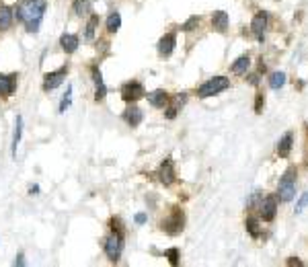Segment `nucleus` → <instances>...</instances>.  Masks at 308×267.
I'll return each mask as SVG.
<instances>
[{"label": "nucleus", "mask_w": 308, "mask_h": 267, "mask_svg": "<svg viewBox=\"0 0 308 267\" xmlns=\"http://www.w3.org/2000/svg\"><path fill=\"white\" fill-rule=\"evenodd\" d=\"M46 9H48V0H19L13 7V13L17 21L25 25L29 33H37L43 15H46Z\"/></svg>", "instance_id": "1"}, {"label": "nucleus", "mask_w": 308, "mask_h": 267, "mask_svg": "<svg viewBox=\"0 0 308 267\" xmlns=\"http://www.w3.org/2000/svg\"><path fill=\"white\" fill-rule=\"evenodd\" d=\"M296 177H298L296 167H290L288 171L283 173V177L279 179V185H277V199L279 202L288 204V202L294 199V195H296Z\"/></svg>", "instance_id": "2"}, {"label": "nucleus", "mask_w": 308, "mask_h": 267, "mask_svg": "<svg viewBox=\"0 0 308 267\" xmlns=\"http://www.w3.org/2000/svg\"><path fill=\"white\" fill-rule=\"evenodd\" d=\"M226 88H230V80L226 76H214V78L206 80L202 86H197V97L208 99V97H214L218 93L226 91Z\"/></svg>", "instance_id": "3"}, {"label": "nucleus", "mask_w": 308, "mask_h": 267, "mask_svg": "<svg viewBox=\"0 0 308 267\" xmlns=\"http://www.w3.org/2000/svg\"><path fill=\"white\" fill-rule=\"evenodd\" d=\"M161 228L167 234H171V236L183 232V228H185V214H183V210L181 208H173V212L161 222Z\"/></svg>", "instance_id": "4"}, {"label": "nucleus", "mask_w": 308, "mask_h": 267, "mask_svg": "<svg viewBox=\"0 0 308 267\" xmlns=\"http://www.w3.org/2000/svg\"><path fill=\"white\" fill-rule=\"evenodd\" d=\"M103 249H105V255L109 257V261L117 263L119 257H121V251H123V234L111 230V234H109V236L105 238Z\"/></svg>", "instance_id": "5"}, {"label": "nucleus", "mask_w": 308, "mask_h": 267, "mask_svg": "<svg viewBox=\"0 0 308 267\" xmlns=\"http://www.w3.org/2000/svg\"><path fill=\"white\" fill-rule=\"evenodd\" d=\"M257 210H259V218L263 222L275 220V214H277V197H273V195L261 197L259 204H257Z\"/></svg>", "instance_id": "6"}, {"label": "nucleus", "mask_w": 308, "mask_h": 267, "mask_svg": "<svg viewBox=\"0 0 308 267\" xmlns=\"http://www.w3.org/2000/svg\"><path fill=\"white\" fill-rule=\"evenodd\" d=\"M144 95H146V91H144V84H142V82H138V80L125 82V84L121 86V99H123V101H127V103H134V101L142 99Z\"/></svg>", "instance_id": "7"}, {"label": "nucleus", "mask_w": 308, "mask_h": 267, "mask_svg": "<svg viewBox=\"0 0 308 267\" xmlns=\"http://www.w3.org/2000/svg\"><path fill=\"white\" fill-rule=\"evenodd\" d=\"M66 74H68V66H62V68H58L54 72H48L46 76H43V91L50 93V91H54V88H58L64 82Z\"/></svg>", "instance_id": "8"}, {"label": "nucleus", "mask_w": 308, "mask_h": 267, "mask_svg": "<svg viewBox=\"0 0 308 267\" xmlns=\"http://www.w3.org/2000/svg\"><path fill=\"white\" fill-rule=\"evenodd\" d=\"M175 179H177V175H175L173 161H171V159H165L163 165H161V169H159V181H161L165 187H169V185L175 183Z\"/></svg>", "instance_id": "9"}, {"label": "nucleus", "mask_w": 308, "mask_h": 267, "mask_svg": "<svg viewBox=\"0 0 308 267\" xmlns=\"http://www.w3.org/2000/svg\"><path fill=\"white\" fill-rule=\"evenodd\" d=\"M265 29H267V13H265V11H261V13H257V15L253 17L251 31H253V35H255L259 41H263V35H265Z\"/></svg>", "instance_id": "10"}, {"label": "nucleus", "mask_w": 308, "mask_h": 267, "mask_svg": "<svg viewBox=\"0 0 308 267\" xmlns=\"http://www.w3.org/2000/svg\"><path fill=\"white\" fill-rule=\"evenodd\" d=\"M144 119V113L138 105H129L125 111H123V121L129 125V127H138Z\"/></svg>", "instance_id": "11"}, {"label": "nucleus", "mask_w": 308, "mask_h": 267, "mask_svg": "<svg viewBox=\"0 0 308 267\" xmlns=\"http://www.w3.org/2000/svg\"><path fill=\"white\" fill-rule=\"evenodd\" d=\"M175 46H177V35L175 33H167V35H163L161 39H159V54L163 56V58H169L171 54H173V50H175Z\"/></svg>", "instance_id": "12"}, {"label": "nucleus", "mask_w": 308, "mask_h": 267, "mask_svg": "<svg viewBox=\"0 0 308 267\" xmlns=\"http://www.w3.org/2000/svg\"><path fill=\"white\" fill-rule=\"evenodd\" d=\"M17 74H0V95L11 97L17 88Z\"/></svg>", "instance_id": "13"}, {"label": "nucleus", "mask_w": 308, "mask_h": 267, "mask_svg": "<svg viewBox=\"0 0 308 267\" xmlns=\"http://www.w3.org/2000/svg\"><path fill=\"white\" fill-rule=\"evenodd\" d=\"M93 82H95V101L99 103V101H103L107 97V86H105L103 74H101V70L97 68V66L93 68Z\"/></svg>", "instance_id": "14"}, {"label": "nucleus", "mask_w": 308, "mask_h": 267, "mask_svg": "<svg viewBox=\"0 0 308 267\" xmlns=\"http://www.w3.org/2000/svg\"><path fill=\"white\" fill-rule=\"evenodd\" d=\"M228 23H230L228 13L216 11V13L212 15V27H214L218 33H226V31H228Z\"/></svg>", "instance_id": "15"}, {"label": "nucleus", "mask_w": 308, "mask_h": 267, "mask_svg": "<svg viewBox=\"0 0 308 267\" xmlns=\"http://www.w3.org/2000/svg\"><path fill=\"white\" fill-rule=\"evenodd\" d=\"M292 148H294V134L288 131V134H283V138L277 142V154H279V159H288Z\"/></svg>", "instance_id": "16"}, {"label": "nucleus", "mask_w": 308, "mask_h": 267, "mask_svg": "<svg viewBox=\"0 0 308 267\" xmlns=\"http://www.w3.org/2000/svg\"><path fill=\"white\" fill-rule=\"evenodd\" d=\"M60 46H62V50L66 54H74L78 50V35H74V33H64L60 37Z\"/></svg>", "instance_id": "17"}, {"label": "nucleus", "mask_w": 308, "mask_h": 267, "mask_svg": "<svg viewBox=\"0 0 308 267\" xmlns=\"http://www.w3.org/2000/svg\"><path fill=\"white\" fill-rule=\"evenodd\" d=\"M169 93L167 91H163V88H159V91H152V93H148V103L152 105V107H165L167 103H169Z\"/></svg>", "instance_id": "18"}, {"label": "nucleus", "mask_w": 308, "mask_h": 267, "mask_svg": "<svg viewBox=\"0 0 308 267\" xmlns=\"http://www.w3.org/2000/svg\"><path fill=\"white\" fill-rule=\"evenodd\" d=\"M13 19H15L13 9H11V7H7V5H0V31H7V29H11V25H13Z\"/></svg>", "instance_id": "19"}, {"label": "nucleus", "mask_w": 308, "mask_h": 267, "mask_svg": "<svg viewBox=\"0 0 308 267\" xmlns=\"http://www.w3.org/2000/svg\"><path fill=\"white\" fill-rule=\"evenodd\" d=\"M21 134H23V117L17 115V119H15V131H13V144H11L13 157H17V148L21 144Z\"/></svg>", "instance_id": "20"}, {"label": "nucleus", "mask_w": 308, "mask_h": 267, "mask_svg": "<svg viewBox=\"0 0 308 267\" xmlns=\"http://www.w3.org/2000/svg\"><path fill=\"white\" fill-rule=\"evenodd\" d=\"M93 11V0H74L72 3V13L76 17H84Z\"/></svg>", "instance_id": "21"}, {"label": "nucleus", "mask_w": 308, "mask_h": 267, "mask_svg": "<svg viewBox=\"0 0 308 267\" xmlns=\"http://www.w3.org/2000/svg\"><path fill=\"white\" fill-rule=\"evenodd\" d=\"M249 66H251V58L245 54V56H240V58L230 66V70H232V74H247Z\"/></svg>", "instance_id": "22"}, {"label": "nucleus", "mask_w": 308, "mask_h": 267, "mask_svg": "<svg viewBox=\"0 0 308 267\" xmlns=\"http://www.w3.org/2000/svg\"><path fill=\"white\" fill-rule=\"evenodd\" d=\"M119 27H121V15L117 11H111L109 17H107V31L109 33H117Z\"/></svg>", "instance_id": "23"}, {"label": "nucleus", "mask_w": 308, "mask_h": 267, "mask_svg": "<svg viewBox=\"0 0 308 267\" xmlns=\"http://www.w3.org/2000/svg\"><path fill=\"white\" fill-rule=\"evenodd\" d=\"M97 27H99V15H91L89 23H86V27H84V39L93 41L95 39V33H97Z\"/></svg>", "instance_id": "24"}, {"label": "nucleus", "mask_w": 308, "mask_h": 267, "mask_svg": "<svg viewBox=\"0 0 308 267\" xmlns=\"http://www.w3.org/2000/svg\"><path fill=\"white\" fill-rule=\"evenodd\" d=\"M183 103H185V93H181V95L175 97L173 105L167 109V119H175V117H177V113H179V105H183Z\"/></svg>", "instance_id": "25"}, {"label": "nucleus", "mask_w": 308, "mask_h": 267, "mask_svg": "<svg viewBox=\"0 0 308 267\" xmlns=\"http://www.w3.org/2000/svg\"><path fill=\"white\" fill-rule=\"evenodd\" d=\"M245 226H247V232L253 238H259L261 236V228H259V220L257 218H247L245 220Z\"/></svg>", "instance_id": "26"}, {"label": "nucleus", "mask_w": 308, "mask_h": 267, "mask_svg": "<svg viewBox=\"0 0 308 267\" xmlns=\"http://www.w3.org/2000/svg\"><path fill=\"white\" fill-rule=\"evenodd\" d=\"M285 84V74L283 72H273L269 76V86L273 88V91H277V88H281Z\"/></svg>", "instance_id": "27"}, {"label": "nucleus", "mask_w": 308, "mask_h": 267, "mask_svg": "<svg viewBox=\"0 0 308 267\" xmlns=\"http://www.w3.org/2000/svg\"><path fill=\"white\" fill-rule=\"evenodd\" d=\"M200 17H189L187 21H185V23L181 25V31H185V33H191V31H195L197 27H200Z\"/></svg>", "instance_id": "28"}, {"label": "nucleus", "mask_w": 308, "mask_h": 267, "mask_svg": "<svg viewBox=\"0 0 308 267\" xmlns=\"http://www.w3.org/2000/svg\"><path fill=\"white\" fill-rule=\"evenodd\" d=\"M165 257L169 259V263H171L173 267H177V265H179V259H181L179 249H175V247H173V249H167V251H165Z\"/></svg>", "instance_id": "29"}, {"label": "nucleus", "mask_w": 308, "mask_h": 267, "mask_svg": "<svg viewBox=\"0 0 308 267\" xmlns=\"http://www.w3.org/2000/svg\"><path fill=\"white\" fill-rule=\"evenodd\" d=\"M70 101H72V86H68V91H66V95H64V99H62V103H60V113H66V109L70 107Z\"/></svg>", "instance_id": "30"}, {"label": "nucleus", "mask_w": 308, "mask_h": 267, "mask_svg": "<svg viewBox=\"0 0 308 267\" xmlns=\"http://www.w3.org/2000/svg\"><path fill=\"white\" fill-rule=\"evenodd\" d=\"M306 206H308V191L300 195V199H298V202H296V210H294V212H296V214H300V212H302V210H304Z\"/></svg>", "instance_id": "31"}, {"label": "nucleus", "mask_w": 308, "mask_h": 267, "mask_svg": "<svg viewBox=\"0 0 308 267\" xmlns=\"http://www.w3.org/2000/svg\"><path fill=\"white\" fill-rule=\"evenodd\" d=\"M263 105H265V95L257 93V101H255V113H263Z\"/></svg>", "instance_id": "32"}, {"label": "nucleus", "mask_w": 308, "mask_h": 267, "mask_svg": "<svg viewBox=\"0 0 308 267\" xmlns=\"http://www.w3.org/2000/svg\"><path fill=\"white\" fill-rule=\"evenodd\" d=\"M134 220H136V224H144V222L148 220V216H146V214H136Z\"/></svg>", "instance_id": "33"}, {"label": "nucleus", "mask_w": 308, "mask_h": 267, "mask_svg": "<svg viewBox=\"0 0 308 267\" xmlns=\"http://www.w3.org/2000/svg\"><path fill=\"white\" fill-rule=\"evenodd\" d=\"M288 265H298V267H302V265H304V263H302V261H300V259H296V257H292V259H290V261H288Z\"/></svg>", "instance_id": "34"}, {"label": "nucleus", "mask_w": 308, "mask_h": 267, "mask_svg": "<svg viewBox=\"0 0 308 267\" xmlns=\"http://www.w3.org/2000/svg\"><path fill=\"white\" fill-rule=\"evenodd\" d=\"M249 82H251V84H259V74H251V76H249Z\"/></svg>", "instance_id": "35"}, {"label": "nucleus", "mask_w": 308, "mask_h": 267, "mask_svg": "<svg viewBox=\"0 0 308 267\" xmlns=\"http://www.w3.org/2000/svg\"><path fill=\"white\" fill-rule=\"evenodd\" d=\"M13 265H19V267H21V265H25V261H23V255H19V257L15 259V263H13Z\"/></svg>", "instance_id": "36"}, {"label": "nucleus", "mask_w": 308, "mask_h": 267, "mask_svg": "<svg viewBox=\"0 0 308 267\" xmlns=\"http://www.w3.org/2000/svg\"><path fill=\"white\" fill-rule=\"evenodd\" d=\"M37 191H39V187H37V185H33V187H29V193H31V195H37Z\"/></svg>", "instance_id": "37"}]
</instances>
